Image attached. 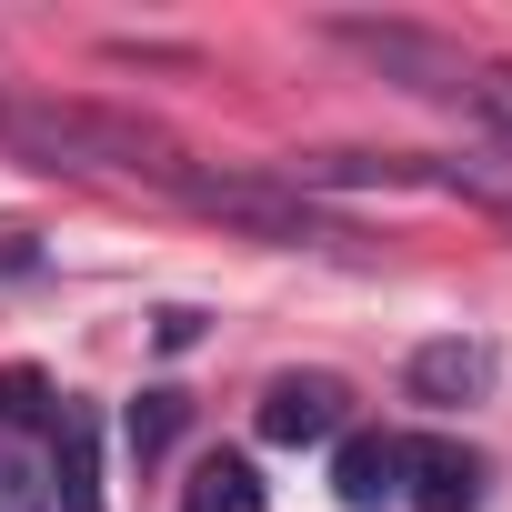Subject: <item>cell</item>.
Listing matches in <instances>:
<instances>
[{"instance_id": "1", "label": "cell", "mask_w": 512, "mask_h": 512, "mask_svg": "<svg viewBox=\"0 0 512 512\" xmlns=\"http://www.w3.org/2000/svg\"><path fill=\"white\" fill-rule=\"evenodd\" d=\"M0 151H21L41 171H111V181H161L181 191L191 161L161 121L111 111V101H0Z\"/></svg>"}, {"instance_id": "2", "label": "cell", "mask_w": 512, "mask_h": 512, "mask_svg": "<svg viewBox=\"0 0 512 512\" xmlns=\"http://www.w3.org/2000/svg\"><path fill=\"white\" fill-rule=\"evenodd\" d=\"M181 201L191 211H211V221H241V231H262V241H292V251H352V231L332 221V211H312L282 171H191L181 181Z\"/></svg>"}, {"instance_id": "3", "label": "cell", "mask_w": 512, "mask_h": 512, "mask_svg": "<svg viewBox=\"0 0 512 512\" xmlns=\"http://www.w3.org/2000/svg\"><path fill=\"white\" fill-rule=\"evenodd\" d=\"M332 41L342 51H362L372 71H392L412 101H452V111H472V61L442 41V31H412V21H332Z\"/></svg>"}, {"instance_id": "4", "label": "cell", "mask_w": 512, "mask_h": 512, "mask_svg": "<svg viewBox=\"0 0 512 512\" xmlns=\"http://www.w3.org/2000/svg\"><path fill=\"white\" fill-rule=\"evenodd\" d=\"M492 382H502V352L482 332H442V342H422L402 362V392L422 412H472V402H492Z\"/></svg>"}, {"instance_id": "5", "label": "cell", "mask_w": 512, "mask_h": 512, "mask_svg": "<svg viewBox=\"0 0 512 512\" xmlns=\"http://www.w3.org/2000/svg\"><path fill=\"white\" fill-rule=\"evenodd\" d=\"M262 442H282V452H302V442H342V422H352V392L332 382V372H272L262 382Z\"/></svg>"}, {"instance_id": "6", "label": "cell", "mask_w": 512, "mask_h": 512, "mask_svg": "<svg viewBox=\"0 0 512 512\" xmlns=\"http://www.w3.org/2000/svg\"><path fill=\"white\" fill-rule=\"evenodd\" d=\"M51 512H111V482H101V412L91 402H61L51 422Z\"/></svg>"}, {"instance_id": "7", "label": "cell", "mask_w": 512, "mask_h": 512, "mask_svg": "<svg viewBox=\"0 0 512 512\" xmlns=\"http://www.w3.org/2000/svg\"><path fill=\"white\" fill-rule=\"evenodd\" d=\"M402 502L412 512H472L482 502V452H462V442H402Z\"/></svg>"}, {"instance_id": "8", "label": "cell", "mask_w": 512, "mask_h": 512, "mask_svg": "<svg viewBox=\"0 0 512 512\" xmlns=\"http://www.w3.org/2000/svg\"><path fill=\"white\" fill-rule=\"evenodd\" d=\"M332 492L352 512H382L402 492V432H342L332 442Z\"/></svg>"}, {"instance_id": "9", "label": "cell", "mask_w": 512, "mask_h": 512, "mask_svg": "<svg viewBox=\"0 0 512 512\" xmlns=\"http://www.w3.org/2000/svg\"><path fill=\"white\" fill-rule=\"evenodd\" d=\"M262 472H251V452H201L191 482H181V512H262Z\"/></svg>"}, {"instance_id": "10", "label": "cell", "mask_w": 512, "mask_h": 512, "mask_svg": "<svg viewBox=\"0 0 512 512\" xmlns=\"http://www.w3.org/2000/svg\"><path fill=\"white\" fill-rule=\"evenodd\" d=\"M191 432V392H171V382H151L141 402H131V422H121V442H131V462L151 472V462H171V442Z\"/></svg>"}, {"instance_id": "11", "label": "cell", "mask_w": 512, "mask_h": 512, "mask_svg": "<svg viewBox=\"0 0 512 512\" xmlns=\"http://www.w3.org/2000/svg\"><path fill=\"white\" fill-rule=\"evenodd\" d=\"M61 402H71V392H61L51 372H31V362L0 372V422H11V432H51V422H61Z\"/></svg>"}, {"instance_id": "12", "label": "cell", "mask_w": 512, "mask_h": 512, "mask_svg": "<svg viewBox=\"0 0 512 512\" xmlns=\"http://www.w3.org/2000/svg\"><path fill=\"white\" fill-rule=\"evenodd\" d=\"M472 111H482V121H492L502 141H512V61H492V71L472 81Z\"/></svg>"}, {"instance_id": "13", "label": "cell", "mask_w": 512, "mask_h": 512, "mask_svg": "<svg viewBox=\"0 0 512 512\" xmlns=\"http://www.w3.org/2000/svg\"><path fill=\"white\" fill-rule=\"evenodd\" d=\"M0 512H51V492H41V482L11 462V452H0Z\"/></svg>"}, {"instance_id": "14", "label": "cell", "mask_w": 512, "mask_h": 512, "mask_svg": "<svg viewBox=\"0 0 512 512\" xmlns=\"http://www.w3.org/2000/svg\"><path fill=\"white\" fill-rule=\"evenodd\" d=\"M201 342V312H161V352H191Z\"/></svg>"}]
</instances>
